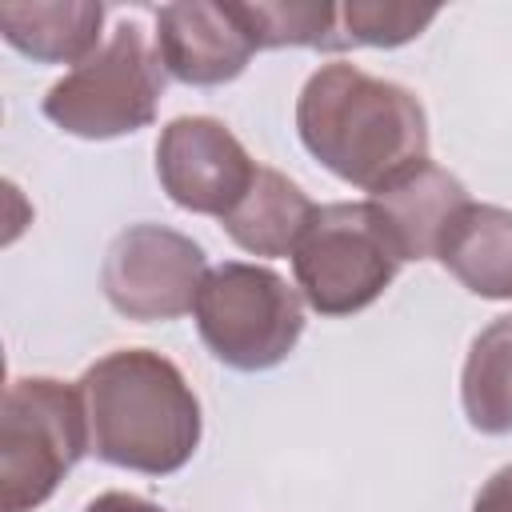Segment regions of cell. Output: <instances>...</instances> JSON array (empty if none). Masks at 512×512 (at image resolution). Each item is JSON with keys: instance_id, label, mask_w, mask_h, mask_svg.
Masks as SVG:
<instances>
[{"instance_id": "cell-1", "label": "cell", "mask_w": 512, "mask_h": 512, "mask_svg": "<svg viewBox=\"0 0 512 512\" xmlns=\"http://www.w3.org/2000/svg\"><path fill=\"white\" fill-rule=\"evenodd\" d=\"M296 132L332 176L372 196L428 160V116L416 92L340 60L300 88Z\"/></svg>"}, {"instance_id": "cell-2", "label": "cell", "mask_w": 512, "mask_h": 512, "mask_svg": "<svg viewBox=\"0 0 512 512\" xmlns=\"http://www.w3.org/2000/svg\"><path fill=\"white\" fill-rule=\"evenodd\" d=\"M76 388L96 460L144 476H172L196 456L204 432L200 400L168 356L116 348L88 364Z\"/></svg>"}, {"instance_id": "cell-3", "label": "cell", "mask_w": 512, "mask_h": 512, "mask_svg": "<svg viewBox=\"0 0 512 512\" xmlns=\"http://www.w3.org/2000/svg\"><path fill=\"white\" fill-rule=\"evenodd\" d=\"M88 452L80 388L16 376L0 408V512H36Z\"/></svg>"}, {"instance_id": "cell-4", "label": "cell", "mask_w": 512, "mask_h": 512, "mask_svg": "<svg viewBox=\"0 0 512 512\" xmlns=\"http://www.w3.org/2000/svg\"><path fill=\"white\" fill-rule=\"evenodd\" d=\"M164 76L156 40L128 20L48 88L44 116L80 140H116L156 120Z\"/></svg>"}, {"instance_id": "cell-5", "label": "cell", "mask_w": 512, "mask_h": 512, "mask_svg": "<svg viewBox=\"0 0 512 512\" xmlns=\"http://www.w3.org/2000/svg\"><path fill=\"white\" fill-rule=\"evenodd\" d=\"M192 316L204 348L236 372L284 364L304 332V304L296 288H288L272 268L248 260L208 268Z\"/></svg>"}, {"instance_id": "cell-6", "label": "cell", "mask_w": 512, "mask_h": 512, "mask_svg": "<svg viewBox=\"0 0 512 512\" xmlns=\"http://www.w3.org/2000/svg\"><path fill=\"white\" fill-rule=\"evenodd\" d=\"M400 252L372 200L320 204L292 248L296 288L320 316H352L384 296L400 272Z\"/></svg>"}, {"instance_id": "cell-7", "label": "cell", "mask_w": 512, "mask_h": 512, "mask_svg": "<svg viewBox=\"0 0 512 512\" xmlns=\"http://www.w3.org/2000/svg\"><path fill=\"white\" fill-rule=\"evenodd\" d=\"M208 276L204 248L164 224L124 228L100 264V288L108 304L140 324L176 320L196 308L200 284Z\"/></svg>"}, {"instance_id": "cell-8", "label": "cell", "mask_w": 512, "mask_h": 512, "mask_svg": "<svg viewBox=\"0 0 512 512\" xmlns=\"http://www.w3.org/2000/svg\"><path fill=\"white\" fill-rule=\"evenodd\" d=\"M260 164L216 116H176L156 140V176L172 204L224 220L252 188Z\"/></svg>"}, {"instance_id": "cell-9", "label": "cell", "mask_w": 512, "mask_h": 512, "mask_svg": "<svg viewBox=\"0 0 512 512\" xmlns=\"http://www.w3.org/2000/svg\"><path fill=\"white\" fill-rule=\"evenodd\" d=\"M256 40L244 28L236 4L184 0L156 12V56L164 72L192 88H216L236 80L252 60Z\"/></svg>"}, {"instance_id": "cell-10", "label": "cell", "mask_w": 512, "mask_h": 512, "mask_svg": "<svg viewBox=\"0 0 512 512\" xmlns=\"http://www.w3.org/2000/svg\"><path fill=\"white\" fill-rule=\"evenodd\" d=\"M368 200L380 212L400 260H432L448 224L468 204V188L448 168L424 160L420 168H412Z\"/></svg>"}, {"instance_id": "cell-11", "label": "cell", "mask_w": 512, "mask_h": 512, "mask_svg": "<svg viewBox=\"0 0 512 512\" xmlns=\"http://www.w3.org/2000/svg\"><path fill=\"white\" fill-rule=\"evenodd\" d=\"M436 260L484 300H512V208L464 204L448 224Z\"/></svg>"}, {"instance_id": "cell-12", "label": "cell", "mask_w": 512, "mask_h": 512, "mask_svg": "<svg viewBox=\"0 0 512 512\" xmlns=\"http://www.w3.org/2000/svg\"><path fill=\"white\" fill-rule=\"evenodd\" d=\"M104 4L96 0H32V4H4L0 32L4 40L40 60V64H80L100 44Z\"/></svg>"}, {"instance_id": "cell-13", "label": "cell", "mask_w": 512, "mask_h": 512, "mask_svg": "<svg viewBox=\"0 0 512 512\" xmlns=\"http://www.w3.org/2000/svg\"><path fill=\"white\" fill-rule=\"evenodd\" d=\"M312 216L316 204L304 196V188L284 172L260 164L252 188L220 224L252 256H292Z\"/></svg>"}, {"instance_id": "cell-14", "label": "cell", "mask_w": 512, "mask_h": 512, "mask_svg": "<svg viewBox=\"0 0 512 512\" xmlns=\"http://www.w3.org/2000/svg\"><path fill=\"white\" fill-rule=\"evenodd\" d=\"M460 404L476 432H512V312L496 316L468 348L460 372Z\"/></svg>"}, {"instance_id": "cell-15", "label": "cell", "mask_w": 512, "mask_h": 512, "mask_svg": "<svg viewBox=\"0 0 512 512\" xmlns=\"http://www.w3.org/2000/svg\"><path fill=\"white\" fill-rule=\"evenodd\" d=\"M236 12L252 32L256 48H320V52L344 48L336 4L256 0V4H236Z\"/></svg>"}, {"instance_id": "cell-16", "label": "cell", "mask_w": 512, "mask_h": 512, "mask_svg": "<svg viewBox=\"0 0 512 512\" xmlns=\"http://www.w3.org/2000/svg\"><path fill=\"white\" fill-rule=\"evenodd\" d=\"M436 16H440V8L352 0V4H340V40H344V48H352V44L396 48V44L416 40Z\"/></svg>"}, {"instance_id": "cell-17", "label": "cell", "mask_w": 512, "mask_h": 512, "mask_svg": "<svg viewBox=\"0 0 512 512\" xmlns=\"http://www.w3.org/2000/svg\"><path fill=\"white\" fill-rule=\"evenodd\" d=\"M472 512H512V464L496 468L472 500Z\"/></svg>"}, {"instance_id": "cell-18", "label": "cell", "mask_w": 512, "mask_h": 512, "mask_svg": "<svg viewBox=\"0 0 512 512\" xmlns=\"http://www.w3.org/2000/svg\"><path fill=\"white\" fill-rule=\"evenodd\" d=\"M84 512H164V508L136 492H100L96 500H88Z\"/></svg>"}]
</instances>
